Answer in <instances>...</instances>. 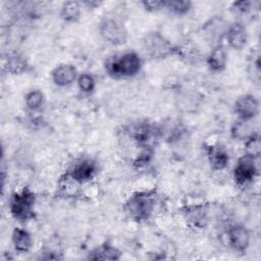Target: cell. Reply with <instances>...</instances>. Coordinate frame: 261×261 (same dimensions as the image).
I'll return each instance as SVG.
<instances>
[{
  "mask_svg": "<svg viewBox=\"0 0 261 261\" xmlns=\"http://www.w3.org/2000/svg\"><path fill=\"white\" fill-rule=\"evenodd\" d=\"M143 60L135 51H126L109 57L105 61L106 73L115 80L134 77L141 71Z\"/></svg>",
  "mask_w": 261,
  "mask_h": 261,
  "instance_id": "1",
  "label": "cell"
},
{
  "mask_svg": "<svg viewBox=\"0 0 261 261\" xmlns=\"http://www.w3.org/2000/svg\"><path fill=\"white\" fill-rule=\"evenodd\" d=\"M35 193L29 187H23L11 194L8 201V210L13 219L25 222L35 218Z\"/></svg>",
  "mask_w": 261,
  "mask_h": 261,
  "instance_id": "2",
  "label": "cell"
},
{
  "mask_svg": "<svg viewBox=\"0 0 261 261\" xmlns=\"http://www.w3.org/2000/svg\"><path fill=\"white\" fill-rule=\"evenodd\" d=\"M156 206V194L153 191H140L132 194L124 203L125 213L136 221L148 220Z\"/></svg>",
  "mask_w": 261,
  "mask_h": 261,
  "instance_id": "3",
  "label": "cell"
},
{
  "mask_svg": "<svg viewBox=\"0 0 261 261\" xmlns=\"http://www.w3.org/2000/svg\"><path fill=\"white\" fill-rule=\"evenodd\" d=\"M143 47L147 55L153 59H166L175 55L176 46L161 32H148L143 38Z\"/></svg>",
  "mask_w": 261,
  "mask_h": 261,
  "instance_id": "4",
  "label": "cell"
},
{
  "mask_svg": "<svg viewBox=\"0 0 261 261\" xmlns=\"http://www.w3.org/2000/svg\"><path fill=\"white\" fill-rule=\"evenodd\" d=\"M100 37L112 46H122L128 40V32L120 19L113 16H105L98 25Z\"/></svg>",
  "mask_w": 261,
  "mask_h": 261,
  "instance_id": "5",
  "label": "cell"
},
{
  "mask_svg": "<svg viewBox=\"0 0 261 261\" xmlns=\"http://www.w3.org/2000/svg\"><path fill=\"white\" fill-rule=\"evenodd\" d=\"M98 172L97 163L91 158H80L65 171L68 177L84 186L95 178Z\"/></svg>",
  "mask_w": 261,
  "mask_h": 261,
  "instance_id": "6",
  "label": "cell"
},
{
  "mask_svg": "<svg viewBox=\"0 0 261 261\" xmlns=\"http://www.w3.org/2000/svg\"><path fill=\"white\" fill-rule=\"evenodd\" d=\"M255 159L243 154L233 168L232 176L237 186L244 187L251 184L258 175V168Z\"/></svg>",
  "mask_w": 261,
  "mask_h": 261,
  "instance_id": "7",
  "label": "cell"
},
{
  "mask_svg": "<svg viewBox=\"0 0 261 261\" xmlns=\"http://www.w3.org/2000/svg\"><path fill=\"white\" fill-rule=\"evenodd\" d=\"M233 111L238 119L254 120L260 111L259 100L253 94H244L237 98Z\"/></svg>",
  "mask_w": 261,
  "mask_h": 261,
  "instance_id": "8",
  "label": "cell"
},
{
  "mask_svg": "<svg viewBox=\"0 0 261 261\" xmlns=\"http://www.w3.org/2000/svg\"><path fill=\"white\" fill-rule=\"evenodd\" d=\"M227 242L233 251L245 253L251 243V233L246 226L232 224L227 229Z\"/></svg>",
  "mask_w": 261,
  "mask_h": 261,
  "instance_id": "9",
  "label": "cell"
},
{
  "mask_svg": "<svg viewBox=\"0 0 261 261\" xmlns=\"http://www.w3.org/2000/svg\"><path fill=\"white\" fill-rule=\"evenodd\" d=\"M80 72L71 63H60L51 71L52 83L59 88H66L76 83Z\"/></svg>",
  "mask_w": 261,
  "mask_h": 261,
  "instance_id": "10",
  "label": "cell"
},
{
  "mask_svg": "<svg viewBox=\"0 0 261 261\" xmlns=\"http://www.w3.org/2000/svg\"><path fill=\"white\" fill-rule=\"evenodd\" d=\"M224 39L229 48L241 51L248 43V32L246 27L240 21H233L227 25Z\"/></svg>",
  "mask_w": 261,
  "mask_h": 261,
  "instance_id": "11",
  "label": "cell"
},
{
  "mask_svg": "<svg viewBox=\"0 0 261 261\" xmlns=\"http://www.w3.org/2000/svg\"><path fill=\"white\" fill-rule=\"evenodd\" d=\"M207 159L210 167L215 171L225 169L229 163V155L226 149L219 144H210L206 146Z\"/></svg>",
  "mask_w": 261,
  "mask_h": 261,
  "instance_id": "12",
  "label": "cell"
},
{
  "mask_svg": "<svg viewBox=\"0 0 261 261\" xmlns=\"http://www.w3.org/2000/svg\"><path fill=\"white\" fill-rule=\"evenodd\" d=\"M227 61V51L222 43L214 45L206 58V64L209 70L214 73L222 72L226 68Z\"/></svg>",
  "mask_w": 261,
  "mask_h": 261,
  "instance_id": "13",
  "label": "cell"
},
{
  "mask_svg": "<svg viewBox=\"0 0 261 261\" xmlns=\"http://www.w3.org/2000/svg\"><path fill=\"white\" fill-rule=\"evenodd\" d=\"M11 244L16 253H29L33 247L32 234L24 227L15 226L11 233Z\"/></svg>",
  "mask_w": 261,
  "mask_h": 261,
  "instance_id": "14",
  "label": "cell"
},
{
  "mask_svg": "<svg viewBox=\"0 0 261 261\" xmlns=\"http://www.w3.org/2000/svg\"><path fill=\"white\" fill-rule=\"evenodd\" d=\"M128 136L138 145L146 147L154 136L153 127L145 121H140L132 124L127 129Z\"/></svg>",
  "mask_w": 261,
  "mask_h": 261,
  "instance_id": "15",
  "label": "cell"
},
{
  "mask_svg": "<svg viewBox=\"0 0 261 261\" xmlns=\"http://www.w3.org/2000/svg\"><path fill=\"white\" fill-rule=\"evenodd\" d=\"M82 2L74 0L64 1L60 6L59 16L66 23H75L80 21L82 17Z\"/></svg>",
  "mask_w": 261,
  "mask_h": 261,
  "instance_id": "16",
  "label": "cell"
},
{
  "mask_svg": "<svg viewBox=\"0 0 261 261\" xmlns=\"http://www.w3.org/2000/svg\"><path fill=\"white\" fill-rule=\"evenodd\" d=\"M227 25L228 24H226L223 21V19L218 17H213L204 24L203 29H204V33L207 35L209 40H212L214 42V45H216L221 43V40L224 39Z\"/></svg>",
  "mask_w": 261,
  "mask_h": 261,
  "instance_id": "17",
  "label": "cell"
},
{
  "mask_svg": "<svg viewBox=\"0 0 261 261\" xmlns=\"http://www.w3.org/2000/svg\"><path fill=\"white\" fill-rule=\"evenodd\" d=\"M3 66L10 74H22L28 70L29 63L22 54L13 52L7 55Z\"/></svg>",
  "mask_w": 261,
  "mask_h": 261,
  "instance_id": "18",
  "label": "cell"
},
{
  "mask_svg": "<svg viewBox=\"0 0 261 261\" xmlns=\"http://www.w3.org/2000/svg\"><path fill=\"white\" fill-rule=\"evenodd\" d=\"M253 120H242L237 119L230 126V137L236 141H246L253 133Z\"/></svg>",
  "mask_w": 261,
  "mask_h": 261,
  "instance_id": "19",
  "label": "cell"
},
{
  "mask_svg": "<svg viewBox=\"0 0 261 261\" xmlns=\"http://www.w3.org/2000/svg\"><path fill=\"white\" fill-rule=\"evenodd\" d=\"M120 257L121 252L116 247L105 243L93 250L88 258L91 260H119Z\"/></svg>",
  "mask_w": 261,
  "mask_h": 261,
  "instance_id": "20",
  "label": "cell"
},
{
  "mask_svg": "<svg viewBox=\"0 0 261 261\" xmlns=\"http://www.w3.org/2000/svg\"><path fill=\"white\" fill-rule=\"evenodd\" d=\"M24 105L27 109H29L32 112H36L41 110V108L45 104V95L44 93L39 89L30 90L24 95Z\"/></svg>",
  "mask_w": 261,
  "mask_h": 261,
  "instance_id": "21",
  "label": "cell"
},
{
  "mask_svg": "<svg viewBox=\"0 0 261 261\" xmlns=\"http://www.w3.org/2000/svg\"><path fill=\"white\" fill-rule=\"evenodd\" d=\"M244 155L257 160L261 155V138L256 130L244 141Z\"/></svg>",
  "mask_w": 261,
  "mask_h": 261,
  "instance_id": "22",
  "label": "cell"
},
{
  "mask_svg": "<svg viewBox=\"0 0 261 261\" xmlns=\"http://www.w3.org/2000/svg\"><path fill=\"white\" fill-rule=\"evenodd\" d=\"M193 3L188 0H165L164 9L176 16H185L190 12Z\"/></svg>",
  "mask_w": 261,
  "mask_h": 261,
  "instance_id": "23",
  "label": "cell"
},
{
  "mask_svg": "<svg viewBox=\"0 0 261 261\" xmlns=\"http://www.w3.org/2000/svg\"><path fill=\"white\" fill-rule=\"evenodd\" d=\"M76 85H77L79 90L82 93H84L86 95H90L96 89V79L90 72H82L77 76Z\"/></svg>",
  "mask_w": 261,
  "mask_h": 261,
  "instance_id": "24",
  "label": "cell"
},
{
  "mask_svg": "<svg viewBox=\"0 0 261 261\" xmlns=\"http://www.w3.org/2000/svg\"><path fill=\"white\" fill-rule=\"evenodd\" d=\"M141 5L148 12H157L164 9L165 0H143Z\"/></svg>",
  "mask_w": 261,
  "mask_h": 261,
  "instance_id": "25",
  "label": "cell"
},
{
  "mask_svg": "<svg viewBox=\"0 0 261 261\" xmlns=\"http://www.w3.org/2000/svg\"><path fill=\"white\" fill-rule=\"evenodd\" d=\"M253 6V2L249 1V0H242V1H236L231 4V8L241 14H245L248 13Z\"/></svg>",
  "mask_w": 261,
  "mask_h": 261,
  "instance_id": "26",
  "label": "cell"
},
{
  "mask_svg": "<svg viewBox=\"0 0 261 261\" xmlns=\"http://www.w3.org/2000/svg\"><path fill=\"white\" fill-rule=\"evenodd\" d=\"M101 3H102V2H98V1H85V2H83L82 4H83V5H87V6H89L90 8H96V7L99 6Z\"/></svg>",
  "mask_w": 261,
  "mask_h": 261,
  "instance_id": "27",
  "label": "cell"
}]
</instances>
